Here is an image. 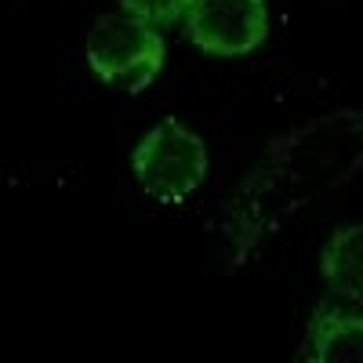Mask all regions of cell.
<instances>
[{
    "label": "cell",
    "mask_w": 363,
    "mask_h": 363,
    "mask_svg": "<svg viewBox=\"0 0 363 363\" xmlns=\"http://www.w3.org/2000/svg\"><path fill=\"white\" fill-rule=\"evenodd\" d=\"M320 272L327 291L338 301L363 309V222L345 225L327 240L320 255Z\"/></svg>",
    "instance_id": "8992f818"
},
{
    "label": "cell",
    "mask_w": 363,
    "mask_h": 363,
    "mask_svg": "<svg viewBox=\"0 0 363 363\" xmlns=\"http://www.w3.org/2000/svg\"><path fill=\"white\" fill-rule=\"evenodd\" d=\"M167 44L153 26L142 18L116 11L99 15L87 29V66L102 84L124 91V95H142L164 69Z\"/></svg>",
    "instance_id": "3957f363"
},
{
    "label": "cell",
    "mask_w": 363,
    "mask_h": 363,
    "mask_svg": "<svg viewBox=\"0 0 363 363\" xmlns=\"http://www.w3.org/2000/svg\"><path fill=\"white\" fill-rule=\"evenodd\" d=\"M301 363H363V313L320 301L313 309L306 342L298 349Z\"/></svg>",
    "instance_id": "5b68a950"
},
{
    "label": "cell",
    "mask_w": 363,
    "mask_h": 363,
    "mask_svg": "<svg viewBox=\"0 0 363 363\" xmlns=\"http://www.w3.org/2000/svg\"><path fill=\"white\" fill-rule=\"evenodd\" d=\"M189 40L211 58H244L269 40L265 0H196L186 15Z\"/></svg>",
    "instance_id": "277c9868"
},
{
    "label": "cell",
    "mask_w": 363,
    "mask_h": 363,
    "mask_svg": "<svg viewBox=\"0 0 363 363\" xmlns=\"http://www.w3.org/2000/svg\"><path fill=\"white\" fill-rule=\"evenodd\" d=\"M131 171H135V182L142 186V193L153 203L178 207L189 196H196V189L203 186L207 145L178 116H164L135 145Z\"/></svg>",
    "instance_id": "7a4b0ae2"
},
{
    "label": "cell",
    "mask_w": 363,
    "mask_h": 363,
    "mask_svg": "<svg viewBox=\"0 0 363 363\" xmlns=\"http://www.w3.org/2000/svg\"><path fill=\"white\" fill-rule=\"evenodd\" d=\"M193 4L196 0H120V8H124L128 15L142 18L145 26H153V29H167L178 18H186Z\"/></svg>",
    "instance_id": "52a82bcc"
},
{
    "label": "cell",
    "mask_w": 363,
    "mask_h": 363,
    "mask_svg": "<svg viewBox=\"0 0 363 363\" xmlns=\"http://www.w3.org/2000/svg\"><path fill=\"white\" fill-rule=\"evenodd\" d=\"M363 174V109H335L272 138L262 160L244 174L222 211L225 272L298 211Z\"/></svg>",
    "instance_id": "6da1fadb"
}]
</instances>
